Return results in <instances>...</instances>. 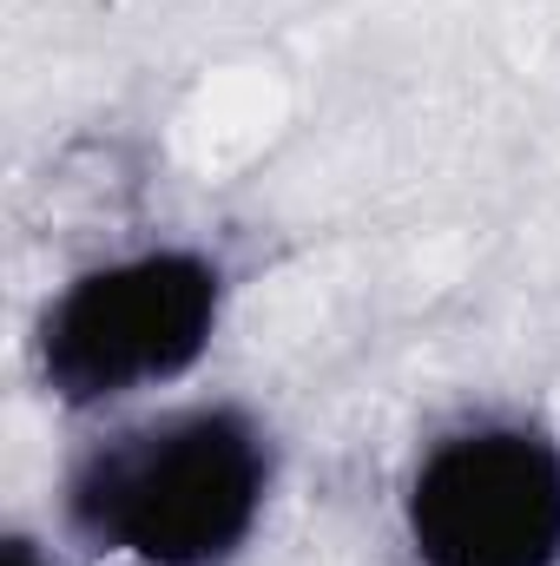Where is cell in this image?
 <instances>
[{"label":"cell","instance_id":"obj_4","mask_svg":"<svg viewBox=\"0 0 560 566\" xmlns=\"http://www.w3.org/2000/svg\"><path fill=\"white\" fill-rule=\"evenodd\" d=\"M13 566H40V560H33V547H27V541H13Z\"/></svg>","mask_w":560,"mask_h":566},{"label":"cell","instance_id":"obj_2","mask_svg":"<svg viewBox=\"0 0 560 566\" xmlns=\"http://www.w3.org/2000/svg\"><path fill=\"white\" fill-rule=\"evenodd\" d=\"M218 264L152 251L66 283L40 323V376L60 402H113L145 382L185 376L218 329Z\"/></svg>","mask_w":560,"mask_h":566},{"label":"cell","instance_id":"obj_3","mask_svg":"<svg viewBox=\"0 0 560 566\" xmlns=\"http://www.w3.org/2000/svg\"><path fill=\"white\" fill-rule=\"evenodd\" d=\"M422 566H560V448L521 422H481L428 448L409 481Z\"/></svg>","mask_w":560,"mask_h":566},{"label":"cell","instance_id":"obj_1","mask_svg":"<svg viewBox=\"0 0 560 566\" xmlns=\"http://www.w3.org/2000/svg\"><path fill=\"white\" fill-rule=\"evenodd\" d=\"M271 441L238 409H185L93 448L66 481L73 527L139 566H218L265 514Z\"/></svg>","mask_w":560,"mask_h":566}]
</instances>
